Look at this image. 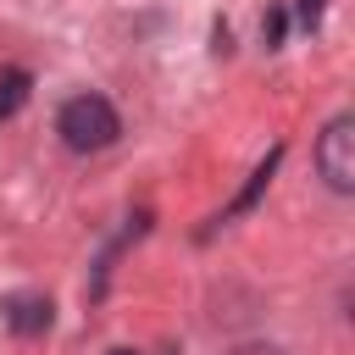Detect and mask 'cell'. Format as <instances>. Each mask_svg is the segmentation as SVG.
Segmentation results:
<instances>
[{"instance_id": "1", "label": "cell", "mask_w": 355, "mask_h": 355, "mask_svg": "<svg viewBox=\"0 0 355 355\" xmlns=\"http://www.w3.org/2000/svg\"><path fill=\"white\" fill-rule=\"evenodd\" d=\"M55 133H61V144H67V150L94 155V150L116 144L122 116H116V105H111L105 94H72V100L55 111Z\"/></svg>"}, {"instance_id": "2", "label": "cell", "mask_w": 355, "mask_h": 355, "mask_svg": "<svg viewBox=\"0 0 355 355\" xmlns=\"http://www.w3.org/2000/svg\"><path fill=\"white\" fill-rule=\"evenodd\" d=\"M316 172L327 178L333 194H349L355 189V116L349 111H338L322 128V139H316Z\"/></svg>"}, {"instance_id": "3", "label": "cell", "mask_w": 355, "mask_h": 355, "mask_svg": "<svg viewBox=\"0 0 355 355\" xmlns=\"http://www.w3.org/2000/svg\"><path fill=\"white\" fill-rule=\"evenodd\" d=\"M50 300L44 294H6L0 300V322L17 333V338H39V333H50Z\"/></svg>"}, {"instance_id": "4", "label": "cell", "mask_w": 355, "mask_h": 355, "mask_svg": "<svg viewBox=\"0 0 355 355\" xmlns=\"http://www.w3.org/2000/svg\"><path fill=\"white\" fill-rule=\"evenodd\" d=\"M277 161H283V144H277V150H272V155H266V161H261V166L250 172V183H244V194H239V200H233V205H227V211H222L216 222H227V216H239V211H250V205H255V200L266 194V183H272V172H277Z\"/></svg>"}, {"instance_id": "5", "label": "cell", "mask_w": 355, "mask_h": 355, "mask_svg": "<svg viewBox=\"0 0 355 355\" xmlns=\"http://www.w3.org/2000/svg\"><path fill=\"white\" fill-rule=\"evenodd\" d=\"M28 94H33V78H28L22 67H0V122L17 116V111L28 105Z\"/></svg>"}, {"instance_id": "6", "label": "cell", "mask_w": 355, "mask_h": 355, "mask_svg": "<svg viewBox=\"0 0 355 355\" xmlns=\"http://www.w3.org/2000/svg\"><path fill=\"white\" fill-rule=\"evenodd\" d=\"M261 33H266V44H277V39H283V11H277V6L266 11V22H261Z\"/></svg>"}, {"instance_id": "7", "label": "cell", "mask_w": 355, "mask_h": 355, "mask_svg": "<svg viewBox=\"0 0 355 355\" xmlns=\"http://www.w3.org/2000/svg\"><path fill=\"white\" fill-rule=\"evenodd\" d=\"M322 22V0H300V28H316Z\"/></svg>"}, {"instance_id": "8", "label": "cell", "mask_w": 355, "mask_h": 355, "mask_svg": "<svg viewBox=\"0 0 355 355\" xmlns=\"http://www.w3.org/2000/svg\"><path fill=\"white\" fill-rule=\"evenodd\" d=\"M233 355H283V349H277V344H239Z\"/></svg>"}, {"instance_id": "9", "label": "cell", "mask_w": 355, "mask_h": 355, "mask_svg": "<svg viewBox=\"0 0 355 355\" xmlns=\"http://www.w3.org/2000/svg\"><path fill=\"white\" fill-rule=\"evenodd\" d=\"M111 355H139V349H111Z\"/></svg>"}]
</instances>
